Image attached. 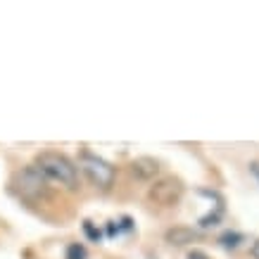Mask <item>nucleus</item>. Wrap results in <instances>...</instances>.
<instances>
[{
	"label": "nucleus",
	"mask_w": 259,
	"mask_h": 259,
	"mask_svg": "<svg viewBox=\"0 0 259 259\" xmlns=\"http://www.w3.org/2000/svg\"><path fill=\"white\" fill-rule=\"evenodd\" d=\"M250 171H252V174H254V176H257V179H259V162H252V164H250Z\"/></svg>",
	"instance_id": "11"
},
{
	"label": "nucleus",
	"mask_w": 259,
	"mask_h": 259,
	"mask_svg": "<svg viewBox=\"0 0 259 259\" xmlns=\"http://www.w3.org/2000/svg\"><path fill=\"white\" fill-rule=\"evenodd\" d=\"M79 166H81V171L86 174V179L91 181L93 186H98V188L107 190L112 183H114V176H117L114 166H112L107 159L98 157V155L88 152V150H83L79 155Z\"/></svg>",
	"instance_id": "2"
},
{
	"label": "nucleus",
	"mask_w": 259,
	"mask_h": 259,
	"mask_svg": "<svg viewBox=\"0 0 259 259\" xmlns=\"http://www.w3.org/2000/svg\"><path fill=\"white\" fill-rule=\"evenodd\" d=\"M33 166L40 171V176L46 181H55L64 188H76V181H79V171H76V164L71 162L67 155L62 152H40Z\"/></svg>",
	"instance_id": "1"
},
{
	"label": "nucleus",
	"mask_w": 259,
	"mask_h": 259,
	"mask_svg": "<svg viewBox=\"0 0 259 259\" xmlns=\"http://www.w3.org/2000/svg\"><path fill=\"white\" fill-rule=\"evenodd\" d=\"M48 181L40 176V171L36 166H26L24 171H19L15 176V186H17V193L24 197V200H40V197H46L48 193Z\"/></svg>",
	"instance_id": "3"
},
{
	"label": "nucleus",
	"mask_w": 259,
	"mask_h": 259,
	"mask_svg": "<svg viewBox=\"0 0 259 259\" xmlns=\"http://www.w3.org/2000/svg\"><path fill=\"white\" fill-rule=\"evenodd\" d=\"M243 240H245V238L240 236V233H236V231H233V233L228 231V233H224V236H221V245H224V247H238Z\"/></svg>",
	"instance_id": "7"
},
{
	"label": "nucleus",
	"mask_w": 259,
	"mask_h": 259,
	"mask_svg": "<svg viewBox=\"0 0 259 259\" xmlns=\"http://www.w3.org/2000/svg\"><path fill=\"white\" fill-rule=\"evenodd\" d=\"M197 238H200V233L193 231L190 226H174L166 231V243L171 245H190L195 243Z\"/></svg>",
	"instance_id": "6"
},
{
	"label": "nucleus",
	"mask_w": 259,
	"mask_h": 259,
	"mask_svg": "<svg viewBox=\"0 0 259 259\" xmlns=\"http://www.w3.org/2000/svg\"><path fill=\"white\" fill-rule=\"evenodd\" d=\"M183 195V186H181L179 179H171V176H166V179H159L157 183H152V188H150L148 197L152 200L155 204H162V207H171L176 204Z\"/></svg>",
	"instance_id": "4"
},
{
	"label": "nucleus",
	"mask_w": 259,
	"mask_h": 259,
	"mask_svg": "<svg viewBox=\"0 0 259 259\" xmlns=\"http://www.w3.org/2000/svg\"><path fill=\"white\" fill-rule=\"evenodd\" d=\"M67 259H86V247L79 243H71L67 247Z\"/></svg>",
	"instance_id": "8"
},
{
	"label": "nucleus",
	"mask_w": 259,
	"mask_h": 259,
	"mask_svg": "<svg viewBox=\"0 0 259 259\" xmlns=\"http://www.w3.org/2000/svg\"><path fill=\"white\" fill-rule=\"evenodd\" d=\"M188 259H207V254H204V252H200V250H193L188 254Z\"/></svg>",
	"instance_id": "10"
},
{
	"label": "nucleus",
	"mask_w": 259,
	"mask_h": 259,
	"mask_svg": "<svg viewBox=\"0 0 259 259\" xmlns=\"http://www.w3.org/2000/svg\"><path fill=\"white\" fill-rule=\"evenodd\" d=\"M131 171H134L136 179L152 181L159 174V162L152 157H136L134 162H131Z\"/></svg>",
	"instance_id": "5"
},
{
	"label": "nucleus",
	"mask_w": 259,
	"mask_h": 259,
	"mask_svg": "<svg viewBox=\"0 0 259 259\" xmlns=\"http://www.w3.org/2000/svg\"><path fill=\"white\" fill-rule=\"evenodd\" d=\"M83 231L88 233V238H91V240H100V231H95L91 221H83Z\"/></svg>",
	"instance_id": "9"
},
{
	"label": "nucleus",
	"mask_w": 259,
	"mask_h": 259,
	"mask_svg": "<svg viewBox=\"0 0 259 259\" xmlns=\"http://www.w3.org/2000/svg\"><path fill=\"white\" fill-rule=\"evenodd\" d=\"M252 257H254V259H259V240H257V243H254V245H252Z\"/></svg>",
	"instance_id": "12"
}]
</instances>
